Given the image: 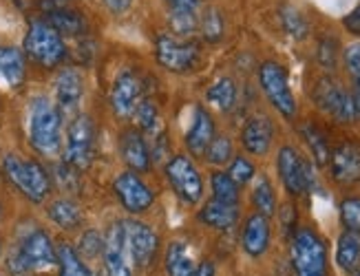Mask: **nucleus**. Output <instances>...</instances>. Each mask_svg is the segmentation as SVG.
<instances>
[{
  "instance_id": "obj_10",
  "label": "nucleus",
  "mask_w": 360,
  "mask_h": 276,
  "mask_svg": "<svg viewBox=\"0 0 360 276\" xmlns=\"http://www.w3.org/2000/svg\"><path fill=\"white\" fill-rule=\"evenodd\" d=\"M276 166L281 181H283L288 192L303 195L309 186H314V171L292 146H283L278 150Z\"/></svg>"
},
{
  "instance_id": "obj_42",
  "label": "nucleus",
  "mask_w": 360,
  "mask_h": 276,
  "mask_svg": "<svg viewBox=\"0 0 360 276\" xmlns=\"http://www.w3.org/2000/svg\"><path fill=\"white\" fill-rule=\"evenodd\" d=\"M170 11H199L203 0H166Z\"/></svg>"
},
{
  "instance_id": "obj_43",
  "label": "nucleus",
  "mask_w": 360,
  "mask_h": 276,
  "mask_svg": "<svg viewBox=\"0 0 360 276\" xmlns=\"http://www.w3.org/2000/svg\"><path fill=\"white\" fill-rule=\"evenodd\" d=\"M342 25H345V29L349 34L354 36H360V5L354 7V11H349L345 18H342Z\"/></svg>"
},
{
  "instance_id": "obj_25",
  "label": "nucleus",
  "mask_w": 360,
  "mask_h": 276,
  "mask_svg": "<svg viewBox=\"0 0 360 276\" xmlns=\"http://www.w3.org/2000/svg\"><path fill=\"white\" fill-rule=\"evenodd\" d=\"M166 274L168 276H193L195 274V258L181 241L170 243V248L166 250Z\"/></svg>"
},
{
  "instance_id": "obj_36",
  "label": "nucleus",
  "mask_w": 360,
  "mask_h": 276,
  "mask_svg": "<svg viewBox=\"0 0 360 276\" xmlns=\"http://www.w3.org/2000/svg\"><path fill=\"white\" fill-rule=\"evenodd\" d=\"M340 219L349 232L360 235V197H347L340 204Z\"/></svg>"
},
{
  "instance_id": "obj_11",
  "label": "nucleus",
  "mask_w": 360,
  "mask_h": 276,
  "mask_svg": "<svg viewBox=\"0 0 360 276\" xmlns=\"http://www.w3.org/2000/svg\"><path fill=\"white\" fill-rule=\"evenodd\" d=\"M166 177L170 181L173 190L179 195L181 202L186 204H197L203 192V183L197 173L195 164L186 155H175L166 164Z\"/></svg>"
},
{
  "instance_id": "obj_21",
  "label": "nucleus",
  "mask_w": 360,
  "mask_h": 276,
  "mask_svg": "<svg viewBox=\"0 0 360 276\" xmlns=\"http://www.w3.org/2000/svg\"><path fill=\"white\" fill-rule=\"evenodd\" d=\"M122 157L133 173H146L150 168V150L139 131H127L122 135Z\"/></svg>"
},
{
  "instance_id": "obj_15",
  "label": "nucleus",
  "mask_w": 360,
  "mask_h": 276,
  "mask_svg": "<svg viewBox=\"0 0 360 276\" xmlns=\"http://www.w3.org/2000/svg\"><path fill=\"white\" fill-rule=\"evenodd\" d=\"M142 102V82L133 71H122L111 88V106L122 117L133 115L137 104Z\"/></svg>"
},
{
  "instance_id": "obj_19",
  "label": "nucleus",
  "mask_w": 360,
  "mask_h": 276,
  "mask_svg": "<svg viewBox=\"0 0 360 276\" xmlns=\"http://www.w3.org/2000/svg\"><path fill=\"white\" fill-rule=\"evenodd\" d=\"M272 137H274L272 121L265 115H257L243 126L241 142H243L245 150L252 152V155H265L272 144Z\"/></svg>"
},
{
  "instance_id": "obj_29",
  "label": "nucleus",
  "mask_w": 360,
  "mask_h": 276,
  "mask_svg": "<svg viewBox=\"0 0 360 276\" xmlns=\"http://www.w3.org/2000/svg\"><path fill=\"white\" fill-rule=\"evenodd\" d=\"M206 98H208L210 104L217 106V109L230 111L234 106V100H237V86H234V82L230 78H221L208 88Z\"/></svg>"
},
{
  "instance_id": "obj_32",
  "label": "nucleus",
  "mask_w": 360,
  "mask_h": 276,
  "mask_svg": "<svg viewBox=\"0 0 360 276\" xmlns=\"http://www.w3.org/2000/svg\"><path fill=\"white\" fill-rule=\"evenodd\" d=\"M252 202L259 210V214H265V217H270L276 210V197H274V188L268 177H259L257 179V186H255V192H252Z\"/></svg>"
},
{
  "instance_id": "obj_22",
  "label": "nucleus",
  "mask_w": 360,
  "mask_h": 276,
  "mask_svg": "<svg viewBox=\"0 0 360 276\" xmlns=\"http://www.w3.org/2000/svg\"><path fill=\"white\" fill-rule=\"evenodd\" d=\"M243 250L250 256H261L270 245V221L265 214H252L243 225Z\"/></svg>"
},
{
  "instance_id": "obj_34",
  "label": "nucleus",
  "mask_w": 360,
  "mask_h": 276,
  "mask_svg": "<svg viewBox=\"0 0 360 276\" xmlns=\"http://www.w3.org/2000/svg\"><path fill=\"white\" fill-rule=\"evenodd\" d=\"M199 29H201L203 38H206L208 42H217L219 38L224 36V18H221V13H219L217 9H208L199 18Z\"/></svg>"
},
{
  "instance_id": "obj_8",
  "label": "nucleus",
  "mask_w": 360,
  "mask_h": 276,
  "mask_svg": "<svg viewBox=\"0 0 360 276\" xmlns=\"http://www.w3.org/2000/svg\"><path fill=\"white\" fill-rule=\"evenodd\" d=\"M155 55H158V63L164 69L186 73L197 67L201 51L191 40H184L177 36H160L158 44H155Z\"/></svg>"
},
{
  "instance_id": "obj_46",
  "label": "nucleus",
  "mask_w": 360,
  "mask_h": 276,
  "mask_svg": "<svg viewBox=\"0 0 360 276\" xmlns=\"http://www.w3.org/2000/svg\"><path fill=\"white\" fill-rule=\"evenodd\" d=\"M354 98V109H356V115H360V88L356 91V96H352Z\"/></svg>"
},
{
  "instance_id": "obj_27",
  "label": "nucleus",
  "mask_w": 360,
  "mask_h": 276,
  "mask_svg": "<svg viewBox=\"0 0 360 276\" xmlns=\"http://www.w3.org/2000/svg\"><path fill=\"white\" fill-rule=\"evenodd\" d=\"M49 219L60 228L73 230L82 223V210L71 199H56L49 206Z\"/></svg>"
},
{
  "instance_id": "obj_14",
  "label": "nucleus",
  "mask_w": 360,
  "mask_h": 276,
  "mask_svg": "<svg viewBox=\"0 0 360 276\" xmlns=\"http://www.w3.org/2000/svg\"><path fill=\"white\" fill-rule=\"evenodd\" d=\"M314 98H316L321 109L325 113H330L338 121H352L356 117L354 98L347 93L345 88L338 86L332 80H321L316 91H314Z\"/></svg>"
},
{
  "instance_id": "obj_44",
  "label": "nucleus",
  "mask_w": 360,
  "mask_h": 276,
  "mask_svg": "<svg viewBox=\"0 0 360 276\" xmlns=\"http://www.w3.org/2000/svg\"><path fill=\"white\" fill-rule=\"evenodd\" d=\"M106 7L111 9L113 13H124V11H129L131 5H133V0H104Z\"/></svg>"
},
{
  "instance_id": "obj_40",
  "label": "nucleus",
  "mask_w": 360,
  "mask_h": 276,
  "mask_svg": "<svg viewBox=\"0 0 360 276\" xmlns=\"http://www.w3.org/2000/svg\"><path fill=\"white\" fill-rule=\"evenodd\" d=\"M102 248H104V239H102L98 232H93V230H89V232L82 237V250H84L86 256H96V254H100Z\"/></svg>"
},
{
  "instance_id": "obj_23",
  "label": "nucleus",
  "mask_w": 360,
  "mask_h": 276,
  "mask_svg": "<svg viewBox=\"0 0 360 276\" xmlns=\"http://www.w3.org/2000/svg\"><path fill=\"white\" fill-rule=\"evenodd\" d=\"M199 219L214 228V230H230L239 219V208L232 204H221V202H212L206 204L199 212Z\"/></svg>"
},
{
  "instance_id": "obj_5",
  "label": "nucleus",
  "mask_w": 360,
  "mask_h": 276,
  "mask_svg": "<svg viewBox=\"0 0 360 276\" xmlns=\"http://www.w3.org/2000/svg\"><path fill=\"white\" fill-rule=\"evenodd\" d=\"M292 263L299 276H325L327 248L311 230H299L292 239Z\"/></svg>"
},
{
  "instance_id": "obj_9",
  "label": "nucleus",
  "mask_w": 360,
  "mask_h": 276,
  "mask_svg": "<svg viewBox=\"0 0 360 276\" xmlns=\"http://www.w3.org/2000/svg\"><path fill=\"white\" fill-rule=\"evenodd\" d=\"M104 270L106 276H133V256L127 243V232H124V221H115L108 228L104 237Z\"/></svg>"
},
{
  "instance_id": "obj_13",
  "label": "nucleus",
  "mask_w": 360,
  "mask_h": 276,
  "mask_svg": "<svg viewBox=\"0 0 360 276\" xmlns=\"http://www.w3.org/2000/svg\"><path fill=\"white\" fill-rule=\"evenodd\" d=\"M113 188H115V195L120 197V202L122 206L127 208L129 212L133 214H139V212H146L153 202H155V197H153V190L146 186V183L139 179L137 173L133 171H127V173H122L115 183H113Z\"/></svg>"
},
{
  "instance_id": "obj_24",
  "label": "nucleus",
  "mask_w": 360,
  "mask_h": 276,
  "mask_svg": "<svg viewBox=\"0 0 360 276\" xmlns=\"http://www.w3.org/2000/svg\"><path fill=\"white\" fill-rule=\"evenodd\" d=\"M46 22H49L60 36H80L84 34L86 22L75 9L69 7H58L46 11Z\"/></svg>"
},
{
  "instance_id": "obj_16",
  "label": "nucleus",
  "mask_w": 360,
  "mask_h": 276,
  "mask_svg": "<svg viewBox=\"0 0 360 276\" xmlns=\"http://www.w3.org/2000/svg\"><path fill=\"white\" fill-rule=\"evenodd\" d=\"M330 168L332 177L338 183H356L360 181V146L354 142L340 144L332 155H330Z\"/></svg>"
},
{
  "instance_id": "obj_12",
  "label": "nucleus",
  "mask_w": 360,
  "mask_h": 276,
  "mask_svg": "<svg viewBox=\"0 0 360 276\" xmlns=\"http://www.w3.org/2000/svg\"><path fill=\"white\" fill-rule=\"evenodd\" d=\"M124 232H127V243H129V250L133 256V263L137 268L150 265V261L155 258L158 248H160L158 235H155L146 223L135 221V219L124 221Z\"/></svg>"
},
{
  "instance_id": "obj_38",
  "label": "nucleus",
  "mask_w": 360,
  "mask_h": 276,
  "mask_svg": "<svg viewBox=\"0 0 360 276\" xmlns=\"http://www.w3.org/2000/svg\"><path fill=\"white\" fill-rule=\"evenodd\" d=\"M230 179L237 183V186H243L250 179L255 177V164L248 162L245 157H234L230 164V171H228Z\"/></svg>"
},
{
  "instance_id": "obj_31",
  "label": "nucleus",
  "mask_w": 360,
  "mask_h": 276,
  "mask_svg": "<svg viewBox=\"0 0 360 276\" xmlns=\"http://www.w3.org/2000/svg\"><path fill=\"white\" fill-rule=\"evenodd\" d=\"M210 183H212V199L214 202L232 204V206L239 204V186L230 179L228 173H214Z\"/></svg>"
},
{
  "instance_id": "obj_18",
  "label": "nucleus",
  "mask_w": 360,
  "mask_h": 276,
  "mask_svg": "<svg viewBox=\"0 0 360 276\" xmlns=\"http://www.w3.org/2000/svg\"><path fill=\"white\" fill-rule=\"evenodd\" d=\"M212 140H214V121L206 109L197 106L193 124L186 133V146L193 155H206V150H208Z\"/></svg>"
},
{
  "instance_id": "obj_17",
  "label": "nucleus",
  "mask_w": 360,
  "mask_h": 276,
  "mask_svg": "<svg viewBox=\"0 0 360 276\" xmlns=\"http://www.w3.org/2000/svg\"><path fill=\"white\" fill-rule=\"evenodd\" d=\"M84 80L77 69H62L56 78V100L60 111H73L82 100Z\"/></svg>"
},
{
  "instance_id": "obj_33",
  "label": "nucleus",
  "mask_w": 360,
  "mask_h": 276,
  "mask_svg": "<svg viewBox=\"0 0 360 276\" xmlns=\"http://www.w3.org/2000/svg\"><path fill=\"white\" fill-rule=\"evenodd\" d=\"M133 113L137 119V126L142 131H146V133L160 131V111H158V106H155V102L142 98V102L137 104V109Z\"/></svg>"
},
{
  "instance_id": "obj_30",
  "label": "nucleus",
  "mask_w": 360,
  "mask_h": 276,
  "mask_svg": "<svg viewBox=\"0 0 360 276\" xmlns=\"http://www.w3.org/2000/svg\"><path fill=\"white\" fill-rule=\"evenodd\" d=\"M301 133L305 137V142L311 150V155H314L316 164L319 166H325V164H330V146H327V140H325V135L314 126V124H303L301 126Z\"/></svg>"
},
{
  "instance_id": "obj_1",
  "label": "nucleus",
  "mask_w": 360,
  "mask_h": 276,
  "mask_svg": "<svg viewBox=\"0 0 360 276\" xmlns=\"http://www.w3.org/2000/svg\"><path fill=\"white\" fill-rule=\"evenodd\" d=\"M60 109L46 98H36L29 106V142L40 155L53 157L62 144Z\"/></svg>"
},
{
  "instance_id": "obj_28",
  "label": "nucleus",
  "mask_w": 360,
  "mask_h": 276,
  "mask_svg": "<svg viewBox=\"0 0 360 276\" xmlns=\"http://www.w3.org/2000/svg\"><path fill=\"white\" fill-rule=\"evenodd\" d=\"M56 256H58L60 276H93L91 270L84 265V261L80 258V254H77L69 243L58 245Z\"/></svg>"
},
{
  "instance_id": "obj_37",
  "label": "nucleus",
  "mask_w": 360,
  "mask_h": 276,
  "mask_svg": "<svg viewBox=\"0 0 360 276\" xmlns=\"http://www.w3.org/2000/svg\"><path fill=\"white\" fill-rule=\"evenodd\" d=\"M206 155H208V162L214 164V166L228 164L232 159V142L224 135L214 137V140L210 142V146H208V150H206Z\"/></svg>"
},
{
  "instance_id": "obj_4",
  "label": "nucleus",
  "mask_w": 360,
  "mask_h": 276,
  "mask_svg": "<svg viewBox=\"0 0 360 276\" xmlns=\"http://www.w3.org/2000/svg\"><path fill=\"white\" fill-rule=\"evenodd\" d=\"M25 53L44 69L58 67L67 55L62 36L46 20H34L25 36Z\"/></svg>"
},
{
  "instance_id": "obj_39",
  "label": "nucleus",
  "mask_w": 360,
  "mask_h": 276,
  "mask_svg": "<svg viewBox=\"0 0 360 276\" xmlns=\"http://www.w3.org/2000/svg\"><path fill=\"white\" fill-rule=\"evenodd\" d=\"M345 67L356 82V88H360V42H354L345 49Z\"/></svg>"
},
{
  "instance_id": "obj_3",
  "label": "nucleus",
  "mask_w": 360,
  "mask_h": 276,
  "mask_svg": "<svg viewBox=\"0 0 360 276\" xmlns=\"http://www.w3.org/2000/svg\"><path fill=\"white\" fill-rule=\"evenodd\" d=\"M3 171L13 186L34 204L44 202L46 195L51 190L49 175H46L44 168L34 159H22L18 155H13V152H9L3 159Z\"/></svg>"
},
{
  "instance_id": "obj_2",
  "label": "nucleus",
  "mask_w": 360,
  "mask_h": 276,
  "mask_svg": "<svg viewBox=\"0 0 360 276\" xmlns=\"http://www.w3.org/2000/svg\"><path fill=\"white\" fill-rule=\"evenodd\" d=\"M58 263L56 248L51 243V237L44 230H34L22 241L15 245V250L7 258V268L11 274H29L34 270L51 268Z\"/></svg>"
},
{
  "instance_id": "obj_41",
  "label": "nucleus",
  "mask_w": 360,
  "mask_h": 276,
  "mask_svg": "<svg viewBox=\"0 0 360 276\" xmlns=\"http://www.w3.org/2000/svg\"><path fill=\"white\" fill-rule=\"evenodd\" d=\"M334 40H323L321 42V49H319V58H321V63L323 67H334L336 63V49H334Z\"/></svg>"
},
{
  "instance_id": "obj_6",
  "label": "nucleus",
  "mask_w": 360,
  "mask_h": 276,
  "mask_svg": "<svg viewBox=\"0 0 360 276\" xmlns=\"http://www.w3.org/2000/svg\"><path fill=\"white\" fill-rule=\"evenodd\" d=\"M93 146H96V126L89 115H77L67 129L65 164L75 171H84L93 159Z\"/></svg>"
},
{
  "instance_id": "obj_7",
  "label": "nucleus",
  "mask_w": 360,
  "mask_h": 276,
  "mask_svg": "<svg viewBox=\"0 0 360 276\" xmlns=\"http://www.w3.org/2000/svg\"><path fill=\"white\" fill-rule=\"evenodd\" d=\"M259 82L274 109L283 117L292 119L296 115V100L290 88L285 69L276 63H263L259 69Z\"/></svg>"
},
{
  "instance_id": "obj_26",
  "label": "nucleus",
  "mask_w": 360,
  "mask_h": 276,
  "mask_svg": "<svg viewBox=\"0 0 360 276\" xmlns=\"http://www.w3.org/2000/svg\"><path fill=\"white\" fill-rule=\"evenodd\" d=\"M336 263L345 272H356L360 268V235L356 232H342L336 248Z\"/></svg>"
},
{
  "instance_id": "obj_20",
  "label": "nucleus",
  "mask_w": 360,
  "mask_h": 276,
  "mask_svg": "<svg viewBox=\"0 0 360 276\" xmlns=\"http://www.w3.org/2000/svg\"><path fill=\"white\" fill-rule=\"evenodd\" d=\"M27 75V60L20 49L15 47H0V86L18 88Z\"/></svg>"
},
{
  "instance_id": "obj_45",
  "label": "nucleus",
  "mask_w": 360,
  "mask_h": 276,
  "mask_svg": "<svg viewBox=\"0 0 360 276\" xmlns=\"http://www.w3.org/2000/svg\"><path fill=\"white\" fill-rule=\"evenodd\" d=\"M193 276H214V265L210 263V261H203L199 268H195Z\"/></svg>"
},
{
  "instance_id": "obj_35",
  "label": "nucleus",
  "mask_w": 360,
  "mask_h": 276,
  "mask_svg": "<svg viewBox=\"0 0 360 276\" xmlns=\"http://www.w3.org/2000/svg\"><path fill=\"white\" fill-rule=\"evenodd\" d=\"M281 20H283L285 32L294 38H305L307 36V20L303 13L294 7H283L281 9Z\"/></svg>"
},
{
  "instance_id": "obj_47",
  "label": "nucleus",
  "mask_w": 360,
  "mask_h": 276,
  "mask_svg": "<svg viewBox=\"0 0 360 276\" xmlns=\"http://www.w3.org/2000/svg\"><path fill=\"white\" fill-rule=\"evenodd\" d=\"M354 276H360V270H356V272H354Z\"/></svg>"
}]
</instances>
